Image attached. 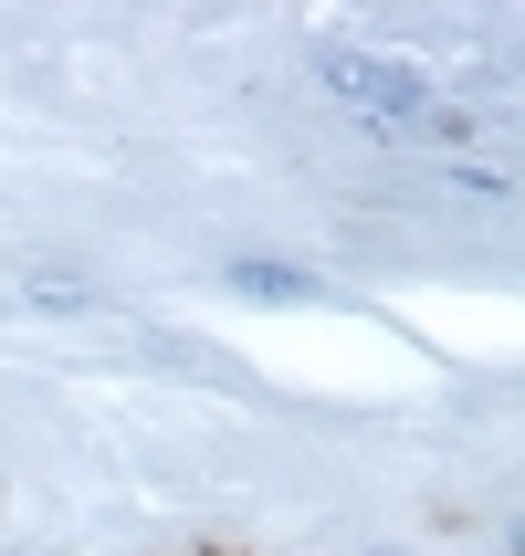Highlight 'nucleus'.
I'll return each instance as SVG.
<instances>
[{"label": "nucleus", "instance_id": "1", "mask_svg": "<svg viewBox=\"0 0 525 556\" xmlns=\"http://www.w3.org/2000/svg\"><path fill=\"white\" fill-rule=\"evenodd\" d=\"M315 74H326V94H347L358 116H368V137H389L400 148V126L410 116H432L441 94H432V74L410 53H358V42H315Z\"/></svg>", "mask_w": 525, "mask_h": 556}]
</instances>
